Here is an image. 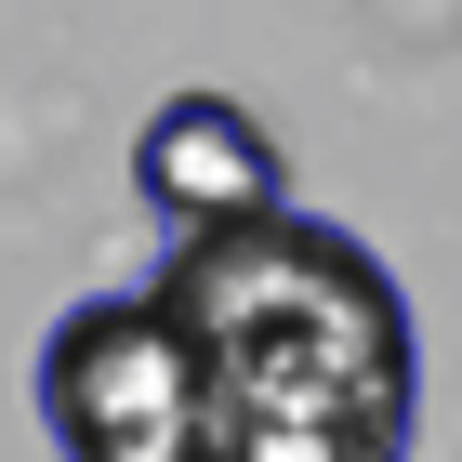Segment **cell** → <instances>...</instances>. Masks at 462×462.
Masks as SVG:
<instances>
[{
	"label": "cell",
	"instance_id": "cell-1",
	"mask_svg": "<svg viewBox=\"0 0 462 462\" xmlns=\"http://www.w3.org/2000/svg\"><path fill=\"white\" fill-rule=\"evenodd\" d=\"M159 304L199 344L212 462H410L423 423V344L383 251H356L318 212L199 225L159 264Z\"/></svg>",
	"mask_w": 462,
	"mask_h": 462
},
{
	"label": "cell",
	"instance_id": "cell-2",
	"mask_svg": "<svg viewBox=\"0 0 462 462\" xmlns=\"http://www.w3.org/2000/svg\"><path fill=\"white\" fill-rule=\"evenodd\" d=\"M40 436L67 462H212V396H199V344L145 291H93L40 344Z\"/></svg>",
	"mask_w": 462,
	"mask_h": 462
},
{
	"label": "cell",
	"instance_id": "cell-3",
	"mask_svg": "<svg viewBox=\"0 0 462 462\" xmlns=\"http://www.w3.org/2000/svg\"><path fill=\"white\" fill-rule=\"evenodd\" d=\"M133 199L172 238H199V225H251V212H278L291 172H278V133L251 106H225V93H172V106L133 133Z\"/></svg>",
	"mask_w": 462,
	"mask_h": 462
}]
</instances>
